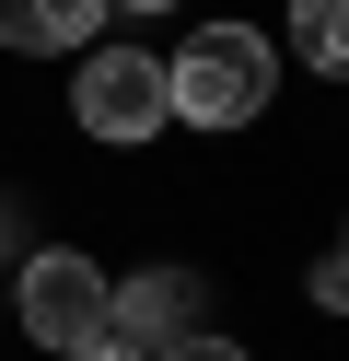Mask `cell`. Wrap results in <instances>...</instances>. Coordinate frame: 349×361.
Segmentation results:
<instances>
[{"mask_svg":"<svg viewBox=\"0 0 349 361\" xmlns=\"http://www.w3.org/2000/svg\"><path fill=\"white\" fill-rule=\"evenodd\" d=\"M0 245H12V221H0Z\"/></svg>","mask_w":349,"mask_h":361,"instance_id":"8fae6325","label":"cell"},{"mask_svg":"<svg viewBox=\"0 0 349 361\" xmlns=\"http://www.w3.org/2000/svg\"><path fill=\"white\" fill-rule=\"evenodd\" d=\"M163 361H245V350H233V338H209V326H198V338H175V350H163Z\"/></svg>","mask_w":349,"mask_h":361,"instance_id":"ba28073f","label":"cell"},{"mask_svg":"<svg viewBox=\"0 0 349 361\" xmlns=\"http://www.w3.org/2000/svg\"><path fill=\"white\" fill-rule=\"evenodd\" d=\"M268 82H279V47L245 35V24H198L175 59H163V94H175L186 128H245V117H268Z\"/></svg>","mask_w":349,"mask_h":361,"instance_id":"6da1fadb","label":"cell"},{"mask_svg":"<svg viewBox=\"0 0 349 361\" xmlns=\"http://www.w3.org/2000/svg\"><path fill=\"white\" fill-rule=\"evenodd\" d=\"M291 59L349 82V0H291Z\"/></svg>","mask_w":349,"mask_h":361,"instance_id":"8992f818","label":"cell"},{"mask_svg":"<svg viewBox=\"0 0 349 361\" xmlns=\"http://www.w3.org/2000/svg\"><path fill=\"white\" fill-rule=\"evenodd\" d=\"M105 12H175V0H105Z\"/></svg>","mask_w":349,"mask_h":361,"instance_id":"30bf717a","label":"cell"},{"mask_svg":"<svg viewBox=\"0 0 349 361\" xmlns=\"http://www.w3.org/2000/svg\"><path fill=\"white\" fill-rule=\"evenodd\" d=\"M105 338L140 361H163L175 338H198V280L186 268H140V280H105Z\"/></svg>","mask_w":349,"mask_h":361,"instance_id":"277c9868","label":"cell"},{"mask_svg":"<svg viewBox=\"0 0 349 361\" xmlns=\"http://www.w3.org/2000/svg\"><path fill=\"white\" fill-rule=\"evenodd\" d=\"M70 117H82V140H152L163 117H175V94H163V59L152 47H82V94H70Z\"/></svg>","mask_w":349,"mask_h":361,"instance_id":"3957f363","label":"cell"},{"mask_svg":"<svg viewBox=\"0 0 349 361\" xmlns=\"http://www.w3.org/2000/svg\"><path fill=\"white\" fill-rule=\"evenodd\" d=\"M12 314H23V338H35L47 361H59V350H93V338H105V268H93L82 245H47V257H23Z\"/></svg>","mask_w":349,"mask_h":361,"instance_id":"7a4b0ae2","label":"cell"},{"mask_svg":"<svg viewBox=\"0 0 349 361\" xmlns=\"http://www.w3.org/2000/svg\"><path fill=\"white\" fill-rule=\"evenodd\" d=\"M338 257H349V245H338Z\"/></svg>","mask_w":349,"mask_h":361,"instance_id":"7c38bea8","label":"cell"},{"mask_svg":"<svg viewBox=\"0 0 349 361\" xmlns=\"http://www.w3.org/2000/svg\"><path fill=\"white\" fill-rule=\"evenodd\" d=\"M314 303H326V314H349V257H314Z\"/></svg>","mask_w":349,"mask_h":361,"instance_id":"52a82bcc","label":"cell"},{"mask_svg":"<svg viewBox=\"0 0 349 361\" xmlns=\"http://www.w3.org/2000/svg\"><path fill=\"white\" fill-rule=\"evenodd\" d=\"M59 361H140V350H116V338H93V350H59Z\"/></svg>","mask_w":349,"mask_h":361,"instance_id":"9c48e42d","label":"cell"},{"mask_svg":"<svg viewBox=\"0 0 349 361\" xmlns=\"http://www.w3.org/2000/svg\"><path fill=\"white\" fill-rule=\"evenodd\" d=\"M105 35V0H0V47L23 59H82Z\"/></svg>","mask_w":349,"mask_h":361,"instance_id":"5b68a950","label":"cell"}]
</instances>
